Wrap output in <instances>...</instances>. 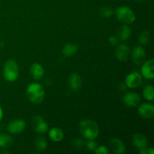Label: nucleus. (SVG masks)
<instances>
[{"instance_id":"13","label":"nucleus","mask_w":154,"mask_h":154,"mask_svg":"<svg viewBox=\"0 0 154 154\" xmlns=\"http://www.w3.org/2000/svg\"><path fill=\"white\" fill-rule=\"evenodd\" d=\"M109 146L112 151L116 154H123L126 151V147L120 139L113 138L110 140Z\"/></svg>"},{"instance_id":"9","label":"nucleus","mask_w":154,"mask_h":154,"mask_svg":"<svg viewBox=\"0 0 154 154\" xmlns=\"http://www.w3.org/2000/svg\"><path fill=\"white\" fill-rule=\"evenodd\" d=\"M141 75L144 78L152 80L154 78V62L153 60H150L145 62L141 66Z\"/></svg>"},{"instance_id":"2","label":"nucleus","mask_w":154,"mask_h":154,"mask_svg":"<svg viewBox=\"0 0 154 154\" xmlns=\"http://www.w3.org/2000/svg\"><path fill=\"white\" fill-rule=\"evenodd\" d=\"M26 96L32 103L40 104L45 97V89L38 83H33L27 87Z\"/></svg>"},{"instance_id":"26","label":"nucleus","mask_w":154,"mask_h":154,"mask_svg":"<svg viewBox=\"0 0 154 154\" xmlns=\"http://www.w3.org/2000/svg\"><path fill=\"white\" fill-rule=\"evenodd\" d=\"M94 151L96 154H108L109 153V150H108V148L103 145H101V146H99V147H97Z\"/></svg>"},{"instance_id":"17","label":"nucleus","mask_w":154,"mask_h":154,"mask_svg":"<svg viewBox=\"0 0 154 154\" xmlns=\"http://www.w3.org/2000/svg\"><path fill=\"white\" fill-rule=\"evenodd\" d=\"M49 137L52 141L59 142L64 138V133L60 128L54 127L49 131Z\"/></svg>"},{"instance_id":"16","label":"nucleus","mask_w":154,"mask_h":154,"mask_svg":"<svg viewBox=\"0 0 154 154\" xmlns=\"http://www.w3.org/2000/svg\"><path fill=\"white\" fill-rule=\"evenodd\" d=\"M69 87L73 91H78L82 84L81 77L78 73H73L70 75L69 79Z\"/></svg>"},{"instance_id":"27","label":"nucleus","mask_w":154,"mask_h":154,"mask_svg":"<svg viewBox=\"0 0 154 154\" xmlns=\"http://www.w3.org/2000/svg\"><path fill=\"white\" fill-rule=\"evenodd\" d=\"M86 147L90 150H95L97 147V143L94 140H89L86 144Z\"/></svg>"},{"instance_id":"11","label":"nucleus","mask_w":154,"mask_h":154,"mask_svg":"<svg viewBox=\"0 0 154 154\" xmlns=\"http://www.w3.org/2000/svg\"><path fill=\"white\" fill-rule=\"evenodd\" d=\"M146 58V53L141 46H136L134 48L132 52V59L134 63L140 65L144 62Z\"/></svg>"},{"instance_id":"20","label":"nucleus","mask_w":154,"mask_h":154,"mask_svg":"<svg viewBox=\"0 0 154 154\" xmlns=\"http://www.w3.org/2000/svg\"><path fill=\"white\" fill-rule=\"evenodd\" d=\"M13 144V138L6 134H0V147L7 148Z\"/></svg>"},{"instance_id":"19","label":"nucleus","mask_w":154,"mask_h":154,"mask_svg":"<svg viewBox=\"0 0 154 154\" xmlns=\"http://www.w3.org/2000/svg\"><path fill=\"white\" fill-rule=\"evenodd\" d=\"M78 51V46L75 44L69 43L66 44L63 48V54L66 57H72L75 55Z\"/></svg>"},{"instance_id":"21","label":"nucleus","mask_w":154,"mask_h":154,"mask_svg":"<svg viewBox=\"0 0 154 154\" xmlns=\"http://www.w3.org/2000/svg\"><path fill=\"white\" fill-rule=\"evenodd\" d=\"M35 147L39 152L44 151L47 147V141L44 137L38 136L35 141Z\"/></svg>"},{"instance_id":"28","label":"nucleus","mask_w":154,"mask_h":154,"mask_svg":"<svg viewBox=\"0 0 154 154\" xmlns=\"http://www.w3.org/2000/svg\"><path fill=\"white\" fill-rule=\"evenodd\" d=\"M140 153L141 154H154V150L153 147H150V148L147 149V147L144 149H141L139 150Z\"/></svg>"},{"instance_id":"25","label":"nucleus","mask_w":154,"mask_h":154,"mask_svg":"<svg viewBox=\"0 0 154 154\" xmlns=\"http://www.w3.org/2000/svg\"><path fill=\"white\" fill-rule=\"evenodd\" d=\"M72 145L75 148L80 149L84 145V141L80 138H76L72 141Z\"/></svg>"},{"instance_id":"30","label":"nucleus","mask_w":154,"mask_h":154,"mask_svg":"<svg viewBox=\"0 0 154 154\" xmlns=\"http://www.w3.org/2000/svg\"><path fill=\"white\" fill-rule=\"evenodd\" d=\"M126 88H127V87H126V84H123V83H120L118 85V89L120 91H125V90H126Z\"/></svg>"},{"instance_id":"5","label":"nucleus","mask_w":154,"mask_h":154,"mask_svg":"<svg viewBox=\"0 0 154 154\" xmlns=\"http://www.w3.org/2000/svg\"><path fill=\"white\" fill-rule=\"evenodd\" d=\"M142 82V76L138 72H134L129 74L125 80V84L129 88L135 89L139 87Z\"/></svg>"},{"instance_id":"4","label":"nucleus","mask_w":154,"mask_h":154,"mask_svg":"<svg viewBox=\"0 0 154 154\" xmlns=\"http://www.w3.org/2000/svg\"><path fill=\"white\" fill-rule=\"evenodd\" d=\"M19 75L18 66L14 60H8L3 68V76L8 82H14L16 81Z\"/></svg>"},{"instance_id":"8","label":"nucleus","mask_w":154,"mask_h":154,"mask_svg":"<svg viewBox=\"0 0 154 154\" xmlns=\"http://www.w3.org/2000/svg\"><path fill=\"white\" fill-rule=\"evenodd\" d=\"M138 113L144 119H150L154 115V106L150 103L141 104L138 109Z\"/></svg>"},{"instance_id":"6","label":"nucleus","mask_w":154,"mask_h":154,"mask_svg":"<svg viewBox=\"0 0 154 154\" xmlns=\"http://www.w3.org/2000/svg\"><path fill=\"white\" fill-rule=\"evenodd\" d=\"M33 129L39 134H45L48 130V125L44 118L41 116H35L32 120Z\"/></svg>"},{"instance_id":"32","label":"nucleus","mask_w":154,"mask_h":154,"mask_svg":"<svg viewBox=\"0 0 154 154\" xmlns=\"http://www.w3.org/2000/svg\"><path fill=\"white\" fill-rule=\"evenodd\" d=\"M136 1H138V2H144V1H145V0H136Z\"/></svg>"},{"instance_id":"24","label":"nucleus","mask_w":154,"mask_h":154,"mask_svg":"<svg viewBox=\"0 0 154 154\" xmlns=\"http://www.w3.org/2000/svg\"><path fill=\"white\" fill-rule=\"evenodd\" d=\"M99 13H100V15L104 18H109L111 17L113 15V10L112 8L109 7H104L100 9L99 11Z\"/></svg>"},{"instance_id":"1","label":"nucleus","mask_w":154,"mask_h":154,"mask_svg":"<svg viewBox=\"0 0 154 154\" xmlns=\"http://www.w3.org/2000/svg\"><path fill=\"white\" fill-rule=\"evenodd\" d=\"M79 131L81 135L88 140H94L99 134V128L97 123L93 120L85 119L80 122Z\"/></svg>"},{"instance_id":"15","label":"nucleus","mask_w":154,"mask_h":154,"mask_svg":"<svg viewBox=\"0 0 154 154\" xmlns=\"http://www.w3.org/2000/svg\"><path fill=\"white\" fill-rule=\"evenodd\" d=\"M132 144L139 150L144 149L147 146V139L144 135L141 133L135 134L132 137Z\"/></svg>"},{"instance_id":"18","label":"nucleus","mask_w":154,"mask_h":154,"mask_svg":"<svg viewBox=\"0 0 154 154\" xmlns=\"http://www.w3.org/2000/svg\"><path fill=\"white\" fill-rule=\"evenodd\" d=\"M131 33H132L131 29L128 26H122L118 30V38L122 42L127 41L130 38Z\"/></svg>"},{"instance_id":"14","label":"nucleus","mask_w":154,"mask_h":154,"mask_svg":"<svg viewBox=\"0 0 154 154\" xmlns=\"http://www.w3.org/2000/svg\"><path fill=\"white\" fill-rule=\"evenodd\" d=\"M30 75L35 81H39L45 75V69L43 66L38 63H33L30 67Z\"/></svg>"},{"instance_id":"3","label":"nucleus","mask_w":154,"mask_h":154,"mask_svg":"<svg viewBox=\"0 0 154 154\" xmlns=\"http://www.w3.org/2000/svg\"><path fill=\"white\" fill-rule=\"evenodd\" d=\"M116 17L120 22L125 24H132L135 22L136 17L130 8L127 6H121L116 10Z\"/></svg>"},{"instance_id":"12","label":"nucleus","mask_w":154,"mask_h":154,"mask_svg":"<svg viewBox=\"0 0 154 154\" xmlns=\"http://www.w3.org/2000/svg\"><path fill=\"white\" fill-rule=\"evenodd\" d=\"M130 50L129 48L126 45H119L116 48L115 56L116 58L121 62H125L129 59Z\"/></svg>"},{"instance_id":"7","label":"nucleus","mask_w":154,"mask_h":154,"mask_svg":"<svg viewBox=\"0 0 154 154\" xmlns=\"http://www.w3.org/2000/svg\"><path fill=\"white\" fill-rule=\"evenodd\" d=\"M122 100L126 106L135 107L139 104L140 101H141V96L137 93L129 92L123 96Z\"/></svg>"},{"instance_id":"29","label":"nucleus","mask_w":154,"mask_h":154,"mask_svg":"<svg viewBox=\"0 0 154 154\" xmlns=\"http://www.w3.org/2000/svg\"><path fill=\"white\" fill-rule=\"evenodd\" d=\"M108 41H109L110 44L112 45H117V44H118V38H117L116 36H114V35L110 36Z\"/></svg>"},{"instance_id":"22","label":"nucleus","mask_w":154,"mask_h":154,"mask_svg":"<svg viewBox=\"0 0 154 154\" xmlns=\"http://www.w3.org/2000/svg\"><path fill=\"white\" fill-rule=\"evenodd\" d=\"M143 96L146 100L153 101L154 98L153 87L152 85H147L143 90Z\"/></svg>"},{"instance_id":"10","label":"nucleus","mask_w":154,"mask_h":154,"mask_svg":"<svg viewBox=\"0 0 154 154\" xmlns=\"http://www.w3.org/2000/svg\"><path fill=\"white\" fill-rule=\"evenodd\" d=\"M26 128V123L23 120H14L8 125V131L11 134H18L22 132Z\"/></svg>"},{"instance_id":"31","label":"nucleus","mask_w":154,"mask_h":154,"mask_svg":"<svg viewBox=\"0 0 154 154\" xmlns=\"http://www.w3.org/2000/svg\"><path fill=\"white\" fill-rule=\"evenodd\" d=\"M3 118V111H2V108H1V106H0V122H1V120H2Z\"/></svg>"},{"instance_id":"23","label":"nucleus","mask_w":154,"mask_h":154,"mask_svg":"<svg viewBox=\"0 0 154 154\" xmlns=\"http://www.w3.org/2000/svg\"><path fill=\"white\" fill-rule=\"evenodd\" d=\"M138 40H139V43L141 45H147L149 41H150V33H149V32L144 31L141 32L139 38H138Z\"/></svg>"}]
</instances>
